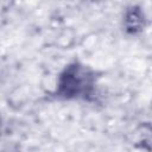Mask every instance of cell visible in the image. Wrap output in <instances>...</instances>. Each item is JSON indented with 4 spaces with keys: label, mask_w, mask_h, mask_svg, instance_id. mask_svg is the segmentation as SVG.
Instances as JSON below:
<instances>
[{
    "label": "cell",
    "mask_w": 152,
    "mask_h": 152,
    "mask_svg": "<svg viewBox=\"0 0 152 152\" xmlns=\"http://www.w3.org/2000/svg\"><path fill=\"white\" fill-rule=\"evenodd\" d=\"M95 72L89 66L74 62L61 72L55 94L64 100H90L95 93Z\"/></svg>",
    "instance_id": "cell-1"
},
{
    "label": "cell",
    "mask_w": 152,
    "mask_h": 152,
    "mask_svg": "<svg viewBox=\"0 0 152 152\" xmlns=\"http://www.w3.org/2000/svg\"><path fill=\"white\" fill-rule=\"evenodd\" d=\"M124 26L127 33L137 34L145 27V15L140 7L131 6L124 14Z\"/></svg>",
    "instance_id": "cell-2"
}]
</instances>
